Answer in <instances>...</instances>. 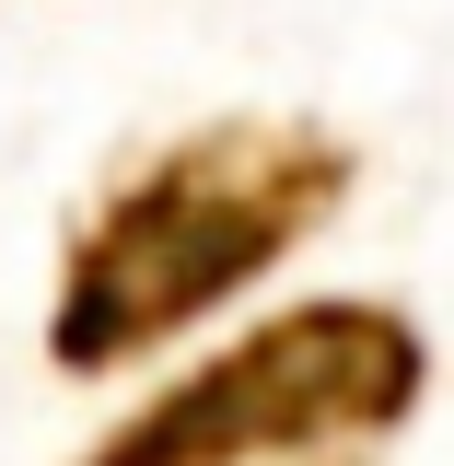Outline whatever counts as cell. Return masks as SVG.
I'll return each mask as SVG.
<instances>
[{"label":"cell","mask_w":454,"mask_h":466,"mask_svg":"<svg viewBox=\"0 0 454 466\" xmlns=\"http://www.w3.org/2000/svg\"><path fill=\"white\" fill-rule=\"evenodd\" d=\"M361 187L327 116H210L164 140L140 175H116L82 210L47 303V361L58 373H128L233 291H257L280 257H303Z\"/></svg>","instance_id":"6da1fadb"},{"label":"cell","mask_w":454,"mask_h":466,"mask_svg":"<svg viewBox=\"0 0 454 466\" xmlns=\"http://www.w3.org/2000/svg\"><path fill=\"white\" fill-rule=\"evenodd\" d=\"M419 397H431L419 315L327 291V303L245 327L198 373H175L164 397H140L82 466H291V455H338V443L419 420Z\"/></svg>","instance_id":"7a4b0ae2"},{"label":"cell","mask_w":454,"mask_h":466,"mask_svg":"<svg viewBox=\"0 0 454 466\" xmlns=\"http://www.w3.org/2000/svg\"><path fill=\"white\" fill-rule=\"evenodd\" d=\"M327 466H338V455H327Z\"/></svg>","instance_id":"3957f363"}]
</instances>
